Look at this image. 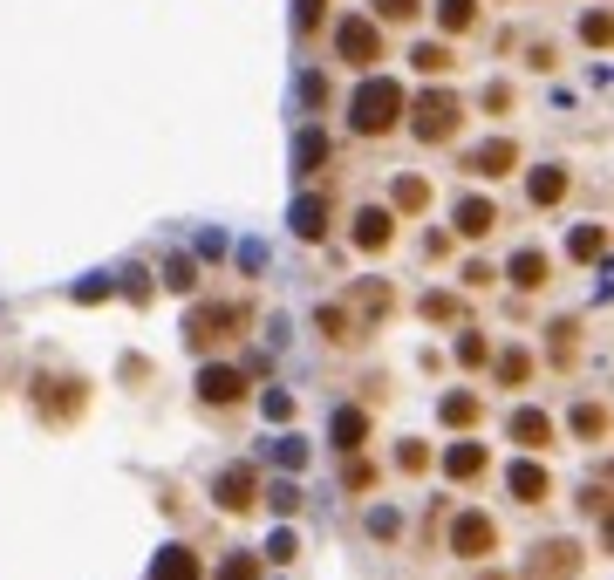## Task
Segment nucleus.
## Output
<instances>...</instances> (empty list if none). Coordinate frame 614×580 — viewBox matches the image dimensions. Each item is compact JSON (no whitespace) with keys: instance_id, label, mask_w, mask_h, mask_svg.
<instances>
[{"instance_id":"f257e3e1","label":"nucleus","mask_w":614,"mask_h":580,"mask_svg":"<svg viewBox=\"0 0 614 580\" xmlns=\"http://www.w3.org/2000/svg\"><path fill=\"white\" fill-rule=\"evenodd\" d=\"M396 110H403V89H396V82H369V89L355 96V130H369V137H376V130L396 123Z\"/></svg>"},{"instance_id":"f03ea898","label":"nucleus","mask_w":614,"mask_h":580,"mask_svg":"<svg viewBox=\"0 0 614 580\" xmlns=\"http://www.w3.org/2000/svg\"><path fill=\"white\" fill-rule=\"evenodd\" d=\"M451 130H458V103H451V96H423L417 103V137L430 144V137H451Z\"/></svg>"},{"instance_id":"7ed1b4c3","label":"nucleus","mask_w":614,"mask_h":580,"mask_svg":"<svg viewBox=\"0 0 614 580\" xmlns=\"http://www.w3.org/2000/svg\"><path fill=\"white\" fill-rule=\"evenodd\" d=\"M342 55H348V62H376V55H383L376 21H342Z\"/></svg>"},{"instance_id":"20e7f679","label":"nucleus","mask_w":614,"mask_h":580,"mask_svg":"<svg viewBox=\"0 0 614 580\" xmlns=\"http://www.w3.org/2000/svg\"><path fill=\"white\" fill-rule=\"evenodd\" d=\"M492 540H499V533H492L485 512H464L458 519V553H492Z\"/></svg>"},{"instance_id":"39448f33","label":"nucleus","mask_w":614,"mask_h":580,"mask_svg":"<svg viewBox=\"0 0 614 580\" xmlns=\"http://www.w3.org/2000/svg\"><path fill=\"white\" fill-rule=\"evenodd\" d=\"M157 580H198V560L185 546H164V553H157Z\"/></svg>"},{"instance_id":"423d86ee","label":"nucleus","mask_w":614,"mask_h":580,"mask_svg":"<svg viewBox=\"0 0 614 580\" xmlns=\"http://www.w3.org/2000/svg\"><path fill=\"white\" fill-rule=\"evenodd\" d=\"M492 226H499V212H492L485 198H471V205H458V232H471V239H478V232H492Z\"/></svg>"},{"instance_id":"0eeeda50","label":"nucleus","mask_w":614,"mask_h":580,"mask_svg":"<svg viewBox=\"0 0 614 580\" xmlns=\"http://www.w3.org/2000/svg\"><path fill=\"white\" fill-rule=\"evenodd\" d=\"M246 499H253V471H226V478H219V505H226V512H239Z\"/></svg>"},{"instance_id":"6e6552de","label":"nucleus","mask_w":614,"mask_h":580,"mask_svg":"<svg viewBox=\"0 0 614 580\" xmlns=\"http://www.w3.org/2000/svg\"><path fill=\"white\" fill-rule=\"evenodd\" d=\"M512 437H519V444H546V437H553V424H546V417H539V410H519V417H512Z\"/></svg>"},{"instance_id":"1a4fd4ad","label":"nucleus","mask_w":614,"mask_h":580,"mask_svg":"<svg viewBox=\"0 0 614 580\" xmlns=\"http://www.w3.org/2000/svg\"><path fill=\"white\" fill-rule=\"evenodd\" d=\"M512 280H519V287H546V253H519V260H512Z\"/></svg>"},{"instance_id":"9d476101","label":"nucleus","mask_w":614,"mask_h":580,"mask_svg":"<svg viewBox=\"0 0 614 580\" xmlns=\"http://www.w3.org/2000/svg\"><path fill=\"white\" fill-rule=\"evenodd\" d=\"M512 492H519V499H546V471H539V464H519V471H512Z\"/></svg>"},{"instance_id":"9b49d317","label":"nucleus","mask_w":614,"mask_h":580,"mask_svg":"<svg viewBox=\"0 0 614 580\" xmlns=\"http://www.w3.org/2000/svg\"><path fill=\"white\" fill-rule=\"evenodd\" d=\"M205 396H212V403H232V396H239V376H232V369H205Z\"/></svg>"},{"instance_id":"f8f14e48","label":"nucleus","mask_w":614,"mask_h":580,"mask_svg":"<svg viewBox=\"0 0 614 580\" xmlns=\"http://www.w3.org/2000/svg\"><path fill=\"white\" fill-rule=\"evenodd\" d=\"M355 239H362V246H383V239H389V212H376V205H369V212H362V232H355Z\"/></svg>"},{"instance_id":"ddd939ff","label":"nucleus","mask_w":614,"mask_h":580,"mask_svg":"<svg viewBox=\"0 0 614 580\" xmlns=\"http://www.w3.org/2000/svg\"><path fill=\"white\" fill-rule=\"evenodd\" d=\"M362 417H355V410H342V417H335V444H342V451H355V444H362Z\"/></svg>"},{"instance_id":"4468645a","label":"nucleus","mask_w":614,"mask_h":580,"mask_svg":"<svg viewBox=\"0 0 614 580\" xmlns=\"http://www.w3.org/2000/svg\"><path fill=\"white\" fill-rule=\"evenodd\" d=\"M499 164H512V144H485V151L471 157V171H485V178H492Z\"/></svg>"},{"instance_id":"2eb2a0df","label":"nucleus","mask_w":614,"mask_h":580,"mask_svg":"<svg viewBox=\"0 0 614 580\" xmlns=\"http://www.w3.org/2000/svg\"><path fill=\"white\" fill-rule=\"evenodd\" d=\"M478 464H485V451H478V444H458V451H451V478H471Z\"/></svg>"},{"instance_id":"dca6fc26","label":"nucleus","mask_w":614,"mask_h":580,"mask_svg":"<svg viewBox=\"0 0 614 580\" xmlns=\"http://www.w3.org/2000/svg\"><path fill=\"white\" fill-rule=\"evenodd\" d=\"M560 192H567V178H560V171H546V178H533V205H553Z\"/></svg>"},{"instance_id":"f3484780","label":"nucleus","mask_w":614,"mask_h":580,"mask_svg":"<svg viewBox=\"0 0 614 580\" xmlns=\"http://www.w3.org/2000/svg\"><path fill=\"white\" fill-rule=\"evenodd\" d=\"M471 21V0H444V28H464Z\"/></svg>"},{"instance_id":"a211bd4d","label":"nucleus","mask_w":614,"mask_h":580,"mask_svg":"<svg viewBox=\"0 0 614 580\" xmlns=\"http://www.w3.org/2000/svg\"><path fill=\"white\" fill-rule=\"evenodd\" d=\"M219 580H253V560H232V567H226Z\"/></svg>"},{"instance_id":"6ab92c4d","label":"nucleus","mask_w":614,"mask_h":580,"mask_svg":"<svg viewBox=\"0 0 614 580\" xmlns=\"http://www.w3.org/2000/svg\"><path fill=\"white\" fill-rule=\"evenodd\" d=\"M383 14H417V0H383Z\"/></svg>"}]
</instances>
